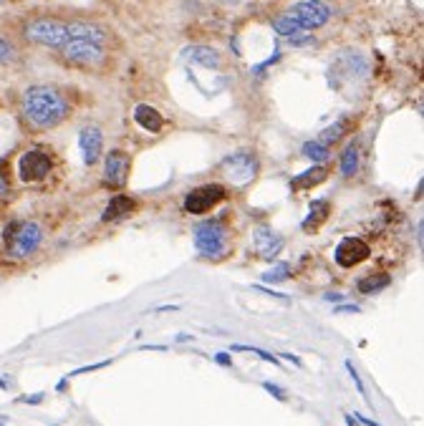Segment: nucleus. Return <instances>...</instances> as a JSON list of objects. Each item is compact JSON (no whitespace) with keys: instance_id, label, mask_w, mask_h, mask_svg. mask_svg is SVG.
Returning <instances> with one entry per match:
<instances>
[{"instance_id":"nucleus-1","label":"nucleus","mask_w":424,"mask_h":426,"mask_svg":"<svg viewBox=\"0 0 424 426\" xmlns=\"http://www.w3.org/2000/svg\"><path fill=\"white\" fill-rule=\"evenodd\" d=\"M18 121L26 132H51L74 111L69 94L53 83H31L18 96Z\"/></svg>"},{"instance_id":"nucleus-2","label":"nucleus","mask_w":424,"mask_h":426,"mask_svg":"<svg viewBox=\"0 0 424 426\" xmlns=\"http://www.w3.org/2000/svg\"><path fill=\"white\" fill-rule=\"evenodd\" d=\"M43 225L36 219H11L3 227V257L8 263H28L43 247Z\"/></svg>"},{"instance_id":"nucleus-3","label":"nucleus","mask_w":424,"mask_h":426,"mask_svg":"<svg viewBox=\"0 0 424 426\" xmlns=\"http://www.w3.org/2000/svg\"><path fill=\"white\" fill-rule=\"evenodd\" d=\"M20 38L31 46L58 50L69 41V20L58 15H28L20 23Z\"/></svg>"},{"instance_id":"nucleus-4","label":"nucleus","mask_w":424,"mask_h":426,"mask_svg":"<svg viewBox=\"0 0 424 426\" xmlns=\"http://www.w3.org/2000/svg\"><path fill=\"white\" fill-rule=\"evenodd\" d=\"M56 53L66 66L78 71H102L111 61V48L109 46L83 41V38H69Z\"/></svg>"},{"instance_id":"nucleus-5","label":"nucleus","mask_w":424,"mask_h":426,"mask_svg":"<svg viewBox=\"0 0 424 426\" xmlns=\"http://www.w3.org/2000/svg\"><path fill=\"white\" fill-rule=\"evenodd\" d=\"M192 240H195V250L203 260L210 263H220L233 252V242H230V227L222 219H205L192 230Z\"/></svg>"},{"instance_id":"nucleus-6","label":"nucleus","mask_w":424,"mask_h":426,"mask_svg":"<svg viewBox=\"0 0 424 426\" xmlns=\"http://www.w3.org/2000/svg\"><path fill=\"white\" fill-rule=\"evenodd\" d=\"M15 172L23 184H41L46 182L53 172V157L41 146H31L18 157L15 162Z\"/></svg>"},{"instance_id":"nucleus-7","label":"nucleus","mask_w":424,"mask_h":426,"mask_svg":"<svg viewBox=\"0 0 424 426\" xmlns=\"http://www.w3.org/2000/svg\"><path fill=\"white\" fill-rule=\"evenodd\" d=\"M285 13H288L301 28H306V31L310 33L323 28V25L331 20V15H334L331 6L323 3V0H298V3H293Z\"/></svg>"},{"instance_id":"nucleus-8","label":"nucleus","mask_w":424,"mask_h":426,"mask_svg":"<svg viewBox=\"0 0 424 426\" xmlns=\"http://www.w3.org/2000/svg\"><path fill=\"white\" fill-rule=\"evenodd\" d=\"M225 195H228V192H225L222 184L205 182V184H200V187H195L190 195L184 197L182 209L187 214H207V212H212L222 200H225Z\"/></svg>"},{"instance_id":"nucleus-9","label":"nucleus","mask_w":424,"mask_h":426,"mask_svg":"<svg viewBox=\"0 0 424 426\" xmlns=\"http://www.w3.org/2000/svg\"><path fill=\"white\" fill-rule=\"evenodd\" d=\"M220 172L233 184H247L258 177V159L253 151H235L220 164Z\"/></svg>"},{"instance_id":"nucleus-10","label":"nucleus","mask_w":424,"mask_h":426,"mask_svg":"<svg viewBox=\"0 0 424 426\" xmlns=\"http://www.w3.org/2000/svg\"><path fill=\"white\" fill-rule=\"evenodd\" d=\"M129 172H132V157L127 151L121 149H111L104 159V184L114 189H121L127 184Z\"/></svg>"},{"instance_id":"nucleus-11","label":"nucleus","mask_w":424,"mask_h":426,"mask_svg":"<svg viewBox=\"0 0 424 426\" xmlns=\"http://www.w3.org/2000/svg\"><path fill=\"white\" fill-rule=\"evenodd\" d=\"M369 255H371V247H369L367 240L343 238L341 242L336 245L334 260L338 268H356V265H361L364 260H369Z\"/></svg>"},{"instance_id":"nucleus-12","label":"nucleus","mask_w":424,"mask_h":426,"mask_svg":"<svg viewBox=\"0 0 424 426\" xmlns=\"http://www.w3.org/2000/svg\"><path fill=\"white\" fill-rule=\"evenodd\" d=\"M78 149L86 167H94L104 154V134L96 124H86L78 129Z\"/></svg>"},{"instance_id":"nucleus-13","label":"nucleus","mask_w":424,"mask_h":426,"mask_svg":"<svg viewBox=\"0 0 424 426\" xmlns=\"http://www.w3.org/2000/svg\"><path fill=\"white\" fill-rule=\"evenodd\" d=\"M69 38H83V41H94V43L102 46H111V41H114V36H111L107 25L83 18L69 20Z\"/></svg>"},{"instance_id":"nucleus-14","label":"nucleus","mask_w":424,"mask_h":426,"mask_svg":"<svg viewBox=\"0 0 424 426\" xmlns=\"http://www.w3.org/2000/svg\"><path fill=\"white\" fill-rule=\"evenodd\" d=\"M334 74H343V78H367L369 76V61L367 56H361L359 50H346L334 61Z\"/></svg>"},{"instance_id":"nucleus-15","label":"nucleus","mask_w":424,"mask_h":426,"mask_svg":"<svg viewBox=\"0 0 424 426\" xmlns=\"http://www.w3.org/2000/svg\"><path fill=\"white\" fill-rule=\"evenodd\" d=\"M273 31L278 33L280 38H285L291 46H306L310 43V31H306V28H301V25L296 23V20L288 15V13H280V15H275L273 18Z\"/></svg>"},{"instance_id":"nucleus-16","label":"nucleus","mask_w":424,"mask_h":426,"mask_svg":"<svg viewBox=\"0 0 424 426\" xmlns=\"http://www.w3.org/2000/svg\"><path fill=\"white\" fill-rule=\"evenodd\" d=\"M283 235L273 232L271 227H258L255 230V250H258V257H263V260H273L283 250Z\"/></svg>"},{"instance_id":"nucleus-17","label":"nucleus","mask_w":424,"mask_h":426,"mask_svg":"<svg viewBox=\"0 0 424 426\" xmlns=\"http://www.w3.org/2000/svg\"><path fill=\"white\" fill-rule=\"evenodd\" d=\"M134 124L149 134H162L167 121L159 114V109L149 106V104H139V106H134Z\"/></svg>"},{"instance_id":"nucleus-18","label":"nucleus","mask_w":424,"mask_h":426,"mask_svg":"<svg viewBox=\"0 0 424 426\" xmlns=\"http://www.w3.org/2000/svg\"><path fill=\"white\" fill-rule=\"evenodd\" d=\"M184 56H187V61H192L195 66H203V69H222V53L212 46H192V48L184 50Z\"/></svg>"},{"instance_id":"nucleus-19","label":"nucleus","mask_w":424,"mask_h":426,"mask_svg":"<svg viewBox=\"0 0 424 426\" xmlns=\"http://www.w3.org/2000/svg\"><path fill=\"white\" fill-rule=\"evenodd\" d=\"M329 179V167L326 164H316V167H310L306 170L303 174H298L291 179V192H306V189H313L318 184H323Z\"/></svg>"},{"instance_id":"nucleus-20","label":"nucleus","mask_w":424,"mask_h":426,"mask_svg":"<svg viewBox=\"0 0 424 426\" xmlns=\"http://www.w3.org/2000/svg\"><path fill=\"white\" fill-rule=\"evenodd\" d=\"M134 209H137V200H134L132 195L116 192V195L109 200L102 219H104V222H114V219H121V217H127V214H132Z\"/></svg>"},{"instance_id":"nucleus-21","label":"nucleus","mask_w":424,"mask_h":426,"mask_svg":"<svg viewBox=\"0 0 424 426\" xmlns=\"http://www.w3.org/2000/svg\"><path fill=\"white\" fill-rule=\"evenodd\" d=\"M359 167H361V149H359V142H348L341 151V159H338V174L341 177H354L359 174Z\"/></svg>"},{"instance_id":"nucleus-22","label":"nucleus","mask_w":424,"mask_h":426,"mask_svg":"<svg viewBox=\"0 0 424 426\" xmlns=\"http://www.w3.org/2000/svg\"><path fill=\"white\" fill-rule=\"evenodd\" d=\"M329 214H331V202L329 200H316L313 205H310V212H308V217L303 219V232H318V227L329 219Z\"/></svg>"},{"instance_id":"nucleus-23","label":"nucleus","mask_w":424,"mask_h":426,"mask_svg":"<svg viewBox=\"0 0 424 426\" xmlns=\"http://www.w3.org/2000/svg\"><path fill=\"white\" fill-rule=\"evenodd\" d=\"M351 126H354V119L351 116H341L338 121H334V124L326 129V132L318 137V142H323L326 146H334V144H338L343 137H346L348 132H351Z\"/></svg>"},{"instance_id":"nucleus-24","label":"nucleus","mask_w":424,"mask_h":426,"mask_svg":"<svg viewBox=\"0 0 424 426\" xmlns=\"http://www.w3.org/2000/svg\"><path fill=\"white\" fill-rule=\"evenodd\" d=\"M389 285H392V275H389V273H371V275L361 277V280L356 282L359 293H364V295L381 293V290L389 288Z\"/></svg>"},{"instance_id":"nucleus-25","label":"nucleus","mask_w":424,"mask_h":426,"mask_svg":"<svg viewBox=\"0 0 424 426\" xmlns=\"http://www.w3.org/2000/svg\"><path fill=\"white\" fill-rule=\"evenodd\" d=\"M303 157H308L313 164L329 162L331 146H326L323 142H318V139H313V142H306V144H303Z\"/></svg>"},{"instance_id":"nucleus-26","label":"nucleus","mask_w":424,"mask_h":426,"mask_svg":"<svg viewBox=\"0 0 424 426\" xmlns=\"http://www.w3.org/2000/svg\"><path fill=\"white\" fill-rule=\"evenodd\" d=\"M15 61H18V43L0 33V66H11Z\"/></svg>"},{"instance_id":"nucleus-27","label":"nucleus","mask_w":424,"mask_h":426,"mask_svg":"<svg viewBox=\"0 0 424 426\" xmlns=\"http://www.w3.org/2000/svg\"><path fill=\"white\" fill-rule=\"evenodd\" d=\"M291 277V265L288 263H280L278 268H273V273H266L263 280L266 282H280V280H288Z\"/></svg>"},{"instance_id":"nucleus-28","label":"nucleus","mask_w":424,"mask_h":426,"mask_svg":"<svg viewBox=\"0 0 424 426\" xmlns=\"http://www.w3.org/2000/svg\"><path fill=\"white\" fill-rule=\"evenodd\" d=\"M11 189H13V182H11V172H8L6 164L0 162V202L11 195Z\"/></svg>"},{"instance_id":"nucleus-29","label":"nucleus","mask_w":424,"mask_h":426,"mask_svg":"<svg viewBox=\"0 0 424 426\" xmlns=\"http://www.w3.org/2000/svg\"><path fill=\"white\" fill-rule=\"evenodd\" d=\"M242 348H245V351H253L255 356H260V358H263V361H268V364H273V366H280V364H278V358L273 356V353L263 351V348H255V345H233V348H230V351H242Z\"/></svg>"},{"instance_id":"nucleus-30","label":"nucleus","mask_w":424,"mask_h":426,"mask_svg":"<svg viewBox=\"0 0 424 426\" xmlns=\"http://www.w3.org/2000/svg\"><path fill=\"white\" fill-rule=\"evenodd\" d=\"M346 371H348V376L354 378V383H356V389H359V394L364 396V399H367V401H369V394H367V389H364V381H361L359 371L354 369V364H351V361H346Z\"/></svg>"},{"instance_id":"nucleus-31","label":"nucleus","mask_w":424,"mask_h":426,"mask_svg":"<svg viewBox=\"0 0 424 426\" xmlns=\"http://www.w3.org/2000/svg\"><path fill=\"white\" fill-rule=\"evenodd\" d=\"M263 389H266L271 396H275V399H278V401H285V394H283V389H278V386H275V383L266 381V383H263Z\"/></svg>"},{"instance_id":"nucleus-32","label":"nucleus","mask_w":424,"mask_h":426,"mask_svg":"<svg viewBox=\"0 0 424 426\" xmlns=\"http://www.w3.org/2000/svg\"><path fill=\"white\" fill-rule=\"evenodd\" d=\"M255 290H260V293H268V295H273V298H278V301H288V295H283V293H275V290H268V288H263V285H255Z\"/></svg>"},{"instance_id":"nucleus-33","label":"nucleus","mask_w":424,"mask_h":426,"mask_svg":"<svg viewBox=\"0 0 424 426\" xmlns=\"http://www.w3.org/2000/svg\"><path fill=\"white\" fill-rule=\"evenodd\" d=\"M20 401H23V404H41V401H43V394H36V396H23V399H20Z\"/></svg>"},{"instance_id":"nucleus-34","label":"nucleus","mask_w":424,"mask_h":426,"mask_svg":"<svg viewBox=\"0 0 424 426\" xmlns=\"http://www.w3.org/2000/svg\"><path fill=\"white\" fill-rule=\"evenodd\" d=\"M215 361H217V364H220V366H230V364H233V361H230L228 353H217Z\"/></svg>"},{"instance_id":"nucleus-35","label":"nucleus","mask_w":424,"mask_h":426,"mask_svg":"<svg viewBox=\"0 0 424 426\" xmlns=\"http://www.w3.org/2000/svg\"><path fill=\"white\" fill-rule=\"evenodd\" d=\"M359 419H361V421H364V424H367V426H379V424H376V421L367 419V416H359Z\"/></svg>"},{"instance_id":"nucleus-36","label":"nucleus","mask_w":424,"mask_h":426,"mask_svg":"<svg viewBox=\"0 0 424 426\" xmlns=\"http://www.w3.org/2000/svg\"><path fill=\"white\" fill-rule=\"evenodd\" d=\"M346 424H348V426H356V421H354V416H348V414H346Z\"/></svg>"},{"instance_id":"nucleus-37","label":"nucleus","mask_w":424,"mask_h":426,"mask_svg":"<svg viewBox=\"0 0 424 426\" xmlns=\"http://www.w3.org/2000/svg\"><path fill=\"white\" fill-rule=\"evenodd\" d=\"M6 3H11V0H0V6H6Z\"/></svg>"},{"instance_id":"nucleus-38","label":"nucleus","mask_w":424,"mask_h":426,"mask_svg":"<svg viewBox=\"0 0 424 426\" xmlns=\"http://www.w3.org/2000/svg\"><path fill=\"white\" fill-rule=\"evenodd\" d=\"M0 426H3V424H0Z\"/></svg>"}]
</instances>
